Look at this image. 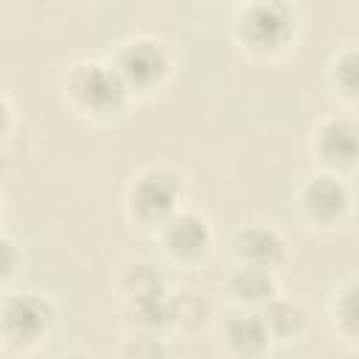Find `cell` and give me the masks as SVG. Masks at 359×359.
Returning <instances> with one entry per match:
<instances>
[{
  "label": "cell",
  "instance_id": "1",
  "mask_svg": "<svg viewBox=\"0 0 359 359\" xmlns=\"http://www.w3.org/2000/svg\"><path fill=\"white\" fill-rule=\"evenodd\" d=\"M62 101L76 118L87 123L121 121L132 104L107 56H87L70 62L62 73Z\"/></svg>",
  "mask_w": 359,
  "mask_h": 359
},
{
  "label": "cell",
  "instance_id": "2",
  "mask_svg": "<svg viewBox=\"0 0 359 359\" xmlns=\"http://www.w3.org/2000/svg\"><path fill=\"white\" fill-rule=\"evenodd\" d=\"M300 8L286 0H250L238 3L230 14V36L252 59L289 53L300 36Z\"/></svg>",
  "mask_w": 359,
  "mask_h": 359
},
{
  "label": "cell",
  "instance_id": "3",
  "mask_svg": "<svg viewBox=\"0 0 359 359\" xmlns=\"http://www.w3.org/2000/svg\"><path fill=\"white\" fill-rule=\"evenodd\" d=\"M188 182L182 171L165 163H146L135 168L123 185V216L146 233H154L168 216L185 208Z\"/></svg>",
  "mask_w": 359,
  "mask_h": 359
},
{
  "label": "cell",
  "instance_id": "4",
  "mask_svg": "<svg viewBox=\"0 0 359 359\" xmlns=\"http://www.w3.org/2000/svg\"><path fill=\"white\" fill-rule=\"evenodd\" d=\"M59 309L50 294L39 289L0 292V342L11 353L39 351L56 331Z\"/></svg>",
  "mask_w": 359,
  "mask_h": 359
},
{
  "label": "cell",
  "instance_id": "5",
  "mask_svg": "<svg viewBox=\"0 0 359 359\" xmlns=\"http://www.w3.org/2000/svg\"><path fill=\"white\" fill-rule=\"evenodd\" d=\"M107 59L132 101L157 95L174 76V56L154 34H129L118 39Z\"/></svg>",
  "mask_w": 359,
  "mask_h": 359
},
{
  "label": "cell",
  "instance_id": "6",
  "mask_svg": "<svg viewBox=\"0 0 359 359\" xmlns=\"http://www.w3.org/2000/svg\"><path fill=\"white\" fill-rule=\"evenodd\" d=\"M292 208L297 222L311 233H337L353 219V188L351 180L311 171L292 194Z\"/></svg>",
  "mask_w": 359,
  "mask_h": 359
},
{
  "label": "cell",
  "instance_id": "7",
  "mask_svg": "<svg viewBox=\"0 0 359 359\" xmlns=\"http://www.w3.org/2000/svg\"><path fill=\"white\" fill-rule=\"evenodd\" d=\"M160 255L165 264L177 269H196L202 266L216 244L213 224L205 213L180 208L174 216H168L154 233H151Z\"/></svg>",
  "mask_w": 359,
  "mask_h": 359
},
{
  "label": "cell",
  "instance_id": "8",
  "mask_svg": "<svg viewBox=\"0 0 359 359\" xmlns=\"http://www.w3.org/2000/svg\"><path fill=\"white\" fill-rule=\"evenodd\" d=\"M356 118L353 112H331L314 121L309 132V157L314 171H325L342 180H351L356 171Z\"/></svg>",
  "mask_w": 359,
  "mask_h": 359
},
{
  "label": "cell",
  "instance_id": "9",
  "mask_svg": "<svg viewBox=\"0 0 359 359\" xmlns=\"http://www.w3.org/2000/svg\"><path fill=\"white\" fill-rule=\"evenodd\" d=\"M227 252L238 266H252L278 275V269H283L292 258V244L283 230L272 222H244L230 233Z\"/></svg>",
  "mask_w": 359,
  "mask_h": 359
},
{
  "label": "cell",
  "instance_id": "10",
  "mask_svg": "<svg viewBox=\"0 0 359 359\" xmlns=\"http://www.w3.org/2000/svg\"><path fill=\"white\" fill-rule=\"evenodd\" d=\"M219 345L227 359H269L275 348L258 311L230 306L219 320Z\"/></svg>",
  "mask_w": 359,
  "mask_h": 359
},
{
  "label": "cell",
  "instance_id": "11",
  "mask_svg": "<svg viewBox=\"0 0 359 359\" xmlns=\"http://www.w3.org/2000/svg\"><path fill=\"white\" fill-rule=\"evenodd\" d=\"M112 292L121 306H137L171 292L165 269L151 258H126L112 275Z\"/></svg>",
  "mask_w": 359,
  "mask_h": 359
},
{
  "label": "cell",
  "instance_id": "12",
  "mask_svg": "<svg viewBox=\"0 0 359 359\" xmlns=\"http://www.w3.org/2000/svg\"><path fill=\"white\" fill-rule=\"evenodd\" d=\"M222 292H224V300L230 309L261 311L275 294H280V283H278L275 272L233 264L222 280Z\"/></svg>",
  "mask_w": 359,
  "mask_h": 359
},
{
  "label": "cell",
  "instance_id": "13",
  "mask_svg": "<svg viewBox=\"0 0 359 359\" xmlns=\"http://www.w3.org/2000/svg\"><path fill=\"white\" fill-rule=\"evenodd\" d=\"M356 292H359V280L353 272L342 275L325 300V320L328 328L334 334V339L339 345H345L348 351L359 348V303H356Z\"/></svg>",
  "mask_w": 359,
  "mask_h": 359
},
{
  "label": "cell",
  "instance_id": "14",
  "mask_svg": "<svg viewBox=\"0 0 359 359\" xmlns=\"http://www.w3.org/2000/svg\"><path fill=\"white\" fill-rule=\"evenodd\" d=\"M258 314H261L264 328H266L275 348L278 345L286 348V345L300 342L309 334V325H311L309 309L297 297H289V294H275Z\"/></svg>",
  "mask_w": 359,
  "mask_h": 359
},
{
  "label": "cell",
  "instance_id": "15",
  "mask_svg": "<svg viewBox=\"0 0 359 359\" xmlns=\"http://www.w3.org/2000/svg\"><path fill=\"white\" fill-rule=\"evenodd\" d=\"M325 84L331 90V95L345 107V112H353L356 101H359V53L353 42H345L339 48H334L325 59Z\"/></svg>",
  "mask_w": 359,
  "mask_h": 359
},
{
  "label": "cell",
  "instance_id": "16",
  "mask_svg": "<svg viewBox=\"0 0 359 359\" xmlns=\"http://www.w3.org/2000/svg\"><path fill=\"white\" fill-rule=\"evenodd\" d=\"M174 303V331L194 334L210 320V303L199 294H171Z\"/></svg>",
  "mask_w": 359,
  "mask_h": 359
},
{
  "label": "cell",
  "instance_id": "17",
  "mask_svg": "<svg viewBox=\"0 0 359 359\" xmlns=\"http://www.w3.org/2000/svg\"><path fill=\"white\" fill-rule=\"evenodd\" d=\"M121 359H168V342L157 334L126 331L121 342Z\"/></svg>",
  "mask_w": 359,
  "mask_h": 359
},
{
  "label": "cell",
  "instance_id": "18",
  "mask_svg": "<svg viewBox=\"0 0 359 359\" xmlns=\"http://www.w3.org/2000/svg\"><path fill=\"white\" fill-rule=\"evenodd\" d=\"M22 264H25V258H22L20 244L0 230V292L22 272Z\"/></svg>",
  "mask_w": 359,
  "mask_h": 359
},
{
  "label": "cell",
  "instance_id": "19",
  "mask_svg": "<svg viewBox=\"0 0 359 359\" xmlns=\"http://www.w3.org/2000/svg\"><path fill=\"white\" fill-rule=\"evenodd\" d=\"M14 121H17V115H14V104H11V98L0 90V143L14 132Z\"/></svg>",
  "mask_w": 359,
  "mask_h": 359
},
{
  "label": "cell",
  "instance_id": "20",
  "mask_svg": "<svg viewBox=\"0 0 359 359\" xmlns=\"http://www.w3.org/2000/svg\"><path fill=\"white\" fill-rule=\"evenodd\" d=\"M56 359H95V356H90V353H84V351H67V353H62V356H56Z\"/></svg>",
  "mask_w": 359,
  "mask_h": 359
},
{
  "label": "cell",
  "instance_id": "21",
  "mask_svg": "<svg viewBox=\"0 0 359 359\" xmlns=\"http://www.w3.org/2000/svg\"><path fill=\"white\" fill-rule=\"evenodd\" d=\"M0 222H3V194H0Z\"/></svg>",
  "mask_w": 359,
  "mask_h": 359
},
{
  "label": "cell",
  "instance_id": "22",
  "mask_svg": "<svg viewBox=\"0 0 359 359\" xmlns=\"http://www.w3.org/2000/svg\"><path fill=\"white\" fill-rule=\"evenodd\" d=\"M0 351H3V342H0Z\"/></svg>",
  "mask_w": 359,
  "mask_h": 359
}]
</instances>
